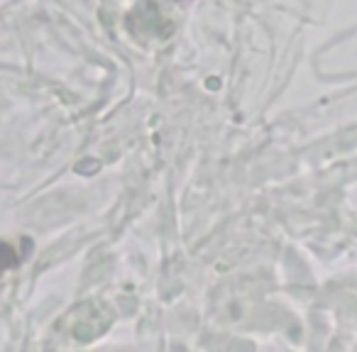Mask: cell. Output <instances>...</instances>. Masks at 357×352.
Masks as SVG:
<instances>
[{"mask_svg":"<svg viewBox=\"0 0 357 352\" xmlns=\"http://www.w3.org/2000/svg\"><path fill=\"white\" fill-rule=\"evenodd\" d=\"M15 262H17L15 250L8 247V245H0V272H3L6 267H13Z\"/></svg>","mask_w":357,"mask_h":352,"instance_id":"cell-1","label":"cell"}]
</instances>
